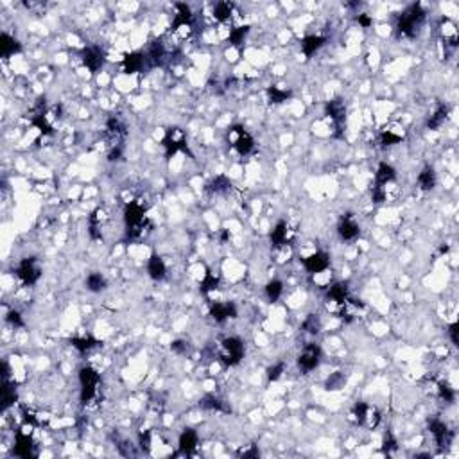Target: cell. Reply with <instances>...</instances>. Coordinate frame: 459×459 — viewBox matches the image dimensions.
I'll return each instance as SVG.
<instances>
[{"label":"cell","instance_id":"obj_3","mask_svg":"<svg viewBox=\"0 0 459 459\" xmlns=\"http://www.w3.org/2000/svg\"><path fill=\"white\" fill-rule=\"evenodd\" d=\"M242 355H244V344L240 339L228 337V339L223 341V344H221V359H223V362H226L228 366H233L242 359Z\"/></svg>","mask_w":459,"mask_h":459},{"label":"cell","instance_id":"obj_27","mask_svg":"<svg viewBox=\"0 0 459 459\" xmlns=\"http://www.w3.org/2000/svg\"><path fill=\"white\" fill-rule=\"evenodd\" d=\"M446 112H448V110H446V106H441V108H439L438 112L434 113V115L429 119V128H432V129H434V128H439V126H441L443 122H445Z\"/></svg>","mask_w":459,"mask_h":459},{"label":"cell","instance_id":"obj_12","mask_svg":"<svg viewBox=\"0 0 459 459\" xmlns=\"http://www.w3.org/2000/svg\"><path fill=\"white\" fill-rule=\"evenodd\" d=\"M393 180H395V169L391 167L389 163H380L377 169V174H375V181H377L378 187H386Z\"/></svg>","mask_w":459,"mask_h":459},{"label":"cell","instance_id":"obj_5","mask_svg":"<svg viewBox=\"0 0 459 459\" xmlns=\"http://www.w3.org/2000/svg\"><path fill=\"white\" fill-rule=\"evenodd\" d=\"M319 359H321V350L318 344H307L298 359V364L303 371H312L319 364Z\"/></svg>","mask_w":459,"mask_h":459},{"label":"cell","instance_id":"obj_20","mask_svg":"<svg viewBox=\"0 0 459 459\" xmlns=\"http://www.w3.org/2000/svg\"><path fill=\"white\" fill-rule=\"evenodd\" d=\"M86 287H88V291H92V292H101L104 287H106V280H104V276L101 275V273H92V275H88V278H86Z\"/></svg>","mask_w":459,"mask_h":459},{"label":"cell","instance_id":"obj_37","mask_svg":"<svg viewBox=\"0 0 459 459\" xmlns=\"http://www.w3.org/2000/svg\"><path fill=\"white\" fill-rule=\"evenodd\" d=\"M8 321L15 326H22V319H20V314L18 312H9L8 316Z\"/></svg>","mask_w":459,"mask_h":459},{"label":"cell","instance_id":"obj_4","mask_svg":"<svg viewBox=\"0 0 459 459\" xmlns=\"http://www.w3.org/2000/svg\"><path fill=\"white\" fill-rule=\"evenodd\" d=\"M40 273H42V271H40L35 258H26V260H22L20 266H18V269H17L18 278H20L24 283H27V285H33V283L38 282Z\"/></svg>","mask_w":459,"mask_h":459},{"label":"cell","instance_id":"obj_14","mask_svg":"<svg viewBox=\"0 0 459 459\" xmlns=\"http://www.w3.org/2000/svg\"><path fill=\"white\" fill-rule=\"evenodd\" d=\"M198 432L192 429H185L180 436V448L185 452H190L198 446Z\"/></svg>","mask_w":459,"mask_h":459},{"label":"cell","instance_id":"obj_35","mask_svg":"<svg viewBox=\"0 0 459 459\" xmlns=\"http://www.w3.org/2000/svg\"><path fill=\"white\" fill-rule=\"evenodd\" d=\"M343 382H344V378L341 377V375H332L330 378H328V389H337V387H341L343 386Z\"/></svg>","mask_w":459,"mask_h":459},{"label":"cell","instance_id":"obj_31","mask_svg":"<svg viewBox=\"0 0 459 459\" xmlns=\"http://www.w3.org/2000/svg\"><path fill=\"white\" fill-rule=\"evenodd\" d=\"M217 278H215L214 275H206V278L203 280V292H206V291H212V289H217Z\"/></svg>","mask_w":459,"mask_h":459},{"label":"cell","instance_id":"obj_26","mask_svg":"<svg viewBox=\"0 0 459 459\" xmlns=\"http://www.w3.org/2000/svg\"><path fill=\"white\" fill-rule=\"evenodd\" d=\"M142 65H144L142 54H131V56L126 58V70L128 72H137V70H140Z\"/></svg>","mask_w":459,"mask_h":459},{"label":"cell","instance_id":"obj_8","mask_svg":"<svg viewBox=\"0 0 459 459\" xmlns=\"http://www.w3.org/2000/svg\"><path fill=\"white\" fill-rule=\"evenodd\" d=\"M163 146H165V149H167V155H174L176 151L183 149L185 147V137L183 133H181L180 129H171L167 133V137H165V140H163Z\"/></svg>","mask_w":459,"mask_h":459},{"label":"cell","instance_id":"obj_11","mask_svg":"<svg viewBox=\"0 0 459 459\" xmlns=\"http://www.w3.org/2000/svg\"><path fill=\"white\" fill-rule=\"evenodd\" d=\"M147 273L153 280H162L167 273V267L163 264V260L158 257V255H153L147 262Z\"/></svg>","mask_w":459,"mask_h":459},{"label":"cell","instance_id":"obj_10","mask_svg":"<svg viewBox=\"0 0 459 459\" xmlns=\"http://www.w3.org/2000/svg\"><path fill=\"white\" fill-rule=\"evenodd\" d=\"M337 232H339V237L343 240H353L359 237V224L352 217H344L337 226Z\"/></svg>","mask_w":459,"mask_h":459},{"label":"cell","instance_id":"obj_36","mask_svg":"<svg viewBox=\"0 0 459 459\" xmlns=\"http://www.w3.org/2000/svg\"><path fill=\"white\" fill-rule=\"evenodd\" d=\"M282 371H283V364L273 366V368H269V378H271V380H276V378H280Z\"/></svg>","mask_w":459,"mask_h":459},{"label":"cell","instance_id":"obj_18","mask_svg":"<svg viewBox=\"0 0 459 459\" xmlns=\"http://www.w3.org/2000/svg\"><path fill=\"white\" fill-rule=\"evenodd\" d=\"M323 43H325V38H323V36L312 35V36H307V38L301 42V49H303V52L307 56H312L314 52L318 51Z\"/></svg>","mask_w":459,"mask_h":459},{"label":"cell","instance_id":"obj_13","mask_svg":"<svg viewBox=\"0 0 459 459\" xmlns=\"http://www.w3.org/2000/svg\"><path fill=\"white\" fill-rule=\"evenodd\" d=\"M212 316H214L215 321H224V319L235 316V307L232 303H215L212 307Z\"/></svg>","mask_w":459,"mask_h":459},{"label":"cell","instance_id":"obj_24","mask_svg":"<svg viewBox=\"0 0 459 459\" xmlns=\"http://www.w3.org/2000/svg\"><path fill=\"white\" fill-rule=\"evenodd\" d=\"M283 292V283L280 280H271L269 283L266 285V294L271 301H276Z\"/></svg>","mask_w":459,"mask_h":459},{"label":"cell","instance_id":"obj_39","mask_svg":"<svg viewBox=\"0 0 459 459\" xmlns=\"http://www.w3.org/2000/svg\"><path fill=\"white\" fill-rule=\"evenodd\" d=\"M359 22H360V24H362V26H364V27H366V26H369V18H368V17H364V15H360V17H359Z\"/></svg>","mask_w":459,"mask_h":459},{"label":"cell","instance_id":"obj_38","mask_svg":"<svg viewBox=\"0 0 459 459\" xmlns=\"http://www.w3.org/2000/svg\"><path fill=\"white\" fill-rule=\"evenodd\" d=\"M448 334H450V339H452V344L454 346H457V323H454V325H450V328H448Z\"/></svg>","mask_w":459,"mask_h":459},{"label":"cell","instance_id":"obj_16","mask_svg":"<svg viewBox=\"0 0 459 459\" xmlns=\"http://www.w3.org/2000/svg\"><path fill=\"white\" fill-rule=\"evenodd\" d=\"M20 51V45H18V42L15 38H11L9 35H2V38H0V52H2V56L4 58H9L11 54H15V52Z\"/></svg>","mask_w":459,"mask_h":459},{"label":"cell","instance_id":"obj_33","mask_svg":"<svg viewBox=\"0 0 459 459\" xmlns=\"http://www.w3.org/2000/svg\"><path fill=\"white\" fill-rule=\"evenodd\" d=\"M305 328L310 332V334H316L319 330V319L316 316H310L307 321H305Z\"/></svg>","mask_w":459,"mask_h":459},{"label":"cell","instance_id":"obj_29","mask_svg":"<svg viewBox=\"0 0 459 459\" xmlns=\"http://www.w3.org/2000/svg\"><path fill=\"white\" fill-rule=\"evenodd\" d=\"M400 138H402V135H400V133H395L393 129H386V131L382 133V142H384L386 146H391V144H396V142H400Z\"/></svg>","mask_w":459,"mask_h":459},{"label":"cell","instance_id":"obj_21","mask_svg":"<svg viewBox=\"0 0 459 459\" xmlns=\"http://www.w3.org/2000/svg\"><path fill=\"white\" fill-rule=\"evenodd\" d=\"M326 110H328V115H330L335 122H341V120L344 119V113H346V108H344L343 101H330L328 106H326Z\"/></svg>","mask_w":459,"mask_h":459},{"label":"cell","instance_id":"obj_23","mask_svg":"<svg viewBox=\"0 0 459 459\" xmlns=\"http://www.w3.org/2000/svg\"><path fill=\"white\" fill-rule=\"evenodd\" d=\"M271 240H273V244L275 246L285 244V240H287V224L285 223L276 224V228L273 230V233H271Z\"/></svg>","mask_w":459,"mask_h":459},{"label":"cell","instance_id":"obj_7","mask_svg":"<svg viewBox=\"0 0 459 459\" xmlns=\"http://www.w3.org/2000/svg\"><path fill=\"white\" fill-rule=\"evenodd\" d=\"M103 52L99 51L97 47H88L83 51V63H85V67L88 70H92V72H97V70L103 67Z\"/></svg>","mask_w":459,"mask_h":459},{"label":"cell","instance_id":"obj_17","mask_svg":"<svg viewBox=\"0 0 459 459\" xmlns=\"http://www.w3.org/2000/svg\"><path fill=\"white\" fill-rule=\"evenodd\" d=\"M31 450H33V441H31L29 434L18 432L17 434V454L22 455V457H27V455H31Z\"/></svg>","mask_w":459,"mask_h":459},{"label":"cell","instance_id":"obj_1","mask_svg":"<svg viewBox=\"0 0 459 459\" xmlns=\"http://www.w3.org/2000/svg\"><path fill=\"white\" fill-rule=\"evenodd\" d=\"M425 20V11L420 8V6H411V8L405 11V13L400 17L398 20V29L402 35L405 36H412L414 35V29H418V27L423 24Z\"/></svg>","mask_w":459,"mask_h":459},{"label":"cell","instance_id":"obj_34","mask_svg":"<svg viewBox=\"0 0 459 459\" xmlns=\"http://www.w3.org/2000/svg\"><path fill=\"white\" fill-rule=\"evenodd\" d=\"M269 94H271V99L275 101V103H282V101L287 99V95H289L287 92H280V90H276V88H271Z\"/></svg>","mask_w":459,"mask_h":459},{"label":"cell","instance_id":"obj_2","mask_svg":"<svg viewBox=\"0 0 459 459\" xmlns=\"http://www.w3.org/2000/svg\"><path fill=\"white\" fill-rule=\"evenodd\" d=\"M79 382H81V400L83 402H90L97 393L99 386V373L92 368H83L79 373Z\"/></svg>","mask_w":459,"mask_h":459},{"label":"cell","instance_id":"obj_9","mask_svg":"<svg viewBox=\"0 0 459 459\" xmlns=\"http://www.w3.org/2000/svg\"><path fill=\"white\" fill-rule=\"evenodd\" d=\"M305 267L310 273H323L328 267V255L323 253V251H316V253L305 258Z\"/></svg>","mask_w":459,"mask_h":459},{"label":"cell","instance_id":"obj_28","mask_svg":"<svg viewBox=\"0 0 459 459\" xmlns=\"http://www.w3.org/2000/svg\"><path fill=\"white\" fill-rule=\"evenodd\" d=\"M72 346L78 348L79 352H86L92 346H95V341L90 339V337H76V339H72Z\"/></svg>","mask_w":459,"mask_h":459},{"label":"cell","instance_id":"obj_19","mask_svg":"<svg viewBox=\"0 0 459 459\" xmlns=\"http://www.w3.org/2000/svg\"><path fill=\"white\" fill-rule=\"evenodd\" d=\"M418 185H420V189L423 190H430L436 185V174H434V171L430 167H425L423 171L418 174Z\"/></svg>","mask_w":459,"mask_h":459},{"label":"cell","instance_id":"obj_25","mask_svg":"<svg viewBox=\"0 0 459 459\" xmlns=\"http://www.w3.org/2000/svg\"><path fill=\"white\" fill-rule=\"evenodd\" d=\"M214 17L221 22L228 20V18L232 17V4H228V2H219V4L215 6V9H214Z\"/></svg>","mask_w":459,"mask_h":459},{"label":"cell","instance_id":"obj_6","mask_svg":"<svg viewBox=\"0 0 459 459\" xmlns=\"http://www.w3.org/2000/svg\"><path fill=\"white\" fill-rule=\"evenodd\" d=\"M230 135H232L233 147L239 151V155H248L249 151L253 149V138L249 137V133H246L242 128H233Z\"/></svg>","mask_w":459,"mask_h":459},{"label":"cell","instance_id":"obj_15","mask_svg":"<svg viewBox=\"0 0 459 459\" xmlns=\"http://www.w3.org/2000/svg\"><path fill=\"white\" fill-rule=\"evenodd\" d=\"M178 13L174 15V27H187L192 20V11L187 4H178Z\"/></svg>","mask_w":459,"mask_h":459},{"label":"cell","instance_id":"obj_32","mask_svg":"<svg viewBox=\"0 0 459 459\" xmlns=\"http://www.w3.org/2000/svg\"><path fill=\"white\" fill-rule=\"evenodd\" d=\"M246 33H248V27H239V29H233L232 31V42H233V45H239V43L242 42V38L246 36Z\"/></svg>","mask_w":459,"mask_h":459},{"label":"cell","instance_id":"obj_30","mask_svg":"<svg viewBox=\"0 0 459 459\" xmlns=\"http://www.w3.org/2000/svg\"><path fill=\"white\" fill-rule=\"evenodd\" d=\"M230 187V181L226 180L224 176H217L212 183V192H223Z\"/></svg>","mask_w":459,"mask_h":459},{"label":"cell","instance_id":"obj_22","mask_svg":"<svg viewBox=\"0 0 459 459\" xmlns=\"http://www.w3.org/2000/svg\"><path fill=\"white\" fill-rule=\"evenodd\" d=\"M430 434L434 436V439H436V443L438 445H443L446 439V434H448V430H446V425L443 423V421H432L430 423Z\"/></svg>","mask_w":459,"mask_h":459}]
</instances>
